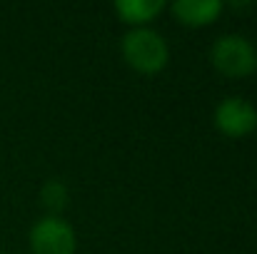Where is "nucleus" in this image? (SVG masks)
<instances>
[{"instance_id": "f03ea898", "label": "nucleus", "mask_w": 257, "mask_h": 254, "mask_svg": "<svg viewBox=\"0 0 257 254\" xmlns=\"http://www.w3.org/2000/svg\"><path fill=\"white\" fill-rule=\"evenodd\" d=\"M210 63L225 78H247L257 70V48L242 33H222L210 48Z\"/></svg>"}, {"instance_id": "f257e3e1", "label": "nucleus", "mask_w": 257, "mask_h": 254, "mask_svg": "<svg viewBox=\"0 0 257 254\" xmlns=\"http://www.w3.org/2000/svg\"><path fill=\"white\" fill-rule=\"evenodd\" d=\"M120 50H122L125 63L133 70L145 73V75L160 73L168 65V60H170V45H168L165 35L160 30L150 28V25L130 28L122 35Z\"/></svg>"}, {"instance_id": "7ed1b4c3", "label": "nucleus", "mask_w": 257, "mask_h": 254, "mask_svg": "<svg viewBox=\"0 0 257 254\" xmlns=\"http://www.w3.org/2000/svg\"><path fill=\"white\" fill-rule=\"evenodd\" d=\"M28 244L33 254H75L78 234L68 219L58 214H45L30 227Z\"/></svg>"}, {"instance_id": "39448f33", "label": "nucleus", "mask_w": 257, "mask_h": 254, "mask_svg": "<svg viewBox=\"0 0 257 254\" xmlns=\"http://www.w3.org/2000/svg\"><path fill=\"white\" fill-rule=\"evenodd\" d=\"M225 10L222 0H175L170 5V13L177 23L187 28H202L215 23Z\"/></svg>"}, {"instance_id": "20e7f679", "label": "nucleus", "mask_w": 257, "mask_h": 254, "mask_svg": "<svg viewBox=\"0 0 257 254\" xmlns=\"http://www.w3.org/2000/svg\"><path fill=\"white\" fill-rule=\"evenodd\" d=\"M212 122L215 127L230 137V140H240V137H247L250 132L257 130V107L240 97V95H232V97H222L215 107V115H212Z\"/></svg>"}, {"instance_id": "0eeeda50", "label": "nucleus", "mask_w": 257, "mask_h": 254, "mask_svg": "<svg viewBox=\"0 0 257 254\" xmlns=\"http://www.w3.org/2000/svg\"><path fill=\"white\" fill-rule=\"evenodd\" d=\"M68 199H70V189L63 179H48L43 187H40V202L43 207L48 209V214H58L68 207Z\"/></svg>"}, {"instance_id": "6e6552de", "label": "nucleus", "mask_w": 257, "mask_h": 254, "mask_svg": "<svg viewBox=\"0 0 257 254\" xmlns=\"http://www.w3.org/2000/svg\"><path fill=\"white\" fill-rule=\"evenodd\" d=\"M0 254H3V252H0Z\"/></svg>"}, {"instance_id": "423d86ee", "label": "nucleus", "mask_w": 257, "mask_h": 254, "mask_svg": "<svg viewBox=\"0 0 257 254\" xmlns=\"http://www.w3.org/2000/svg\"><path fill=\"white\" fill-rule=\"evenodd\" d=\"M165 0H117L112 5V10L117 13V18L133 28H143L150 25V20H155L163 10H165Z\"/></svg>"}]
</instances>
